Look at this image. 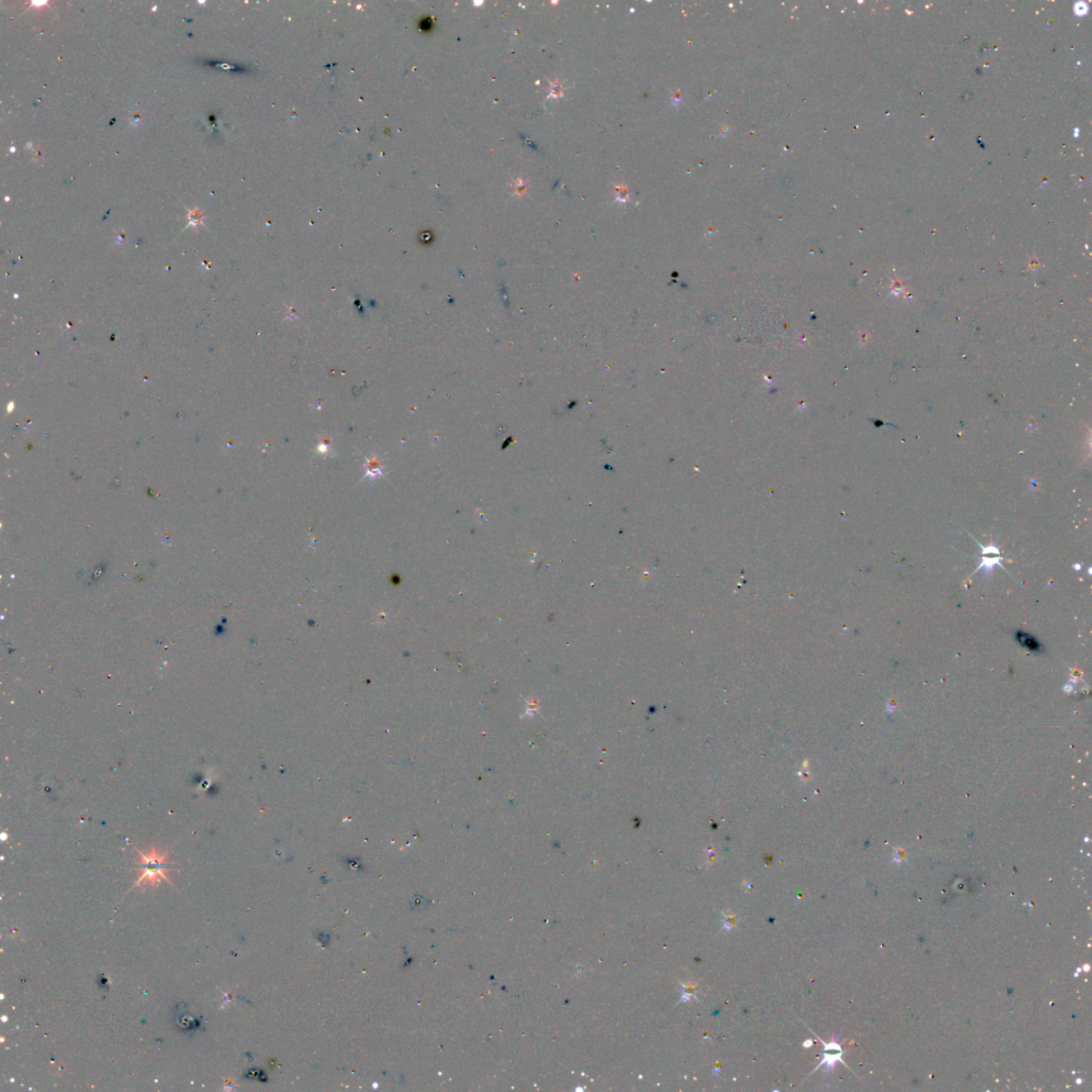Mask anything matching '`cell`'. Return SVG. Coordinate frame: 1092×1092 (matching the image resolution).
<instances>
[{"instance_id":"1","label":"cell","mask_w":1092,"mask_h":1092,"mask_svg":"<svg viewBox=\"0 0 1092 1092\" xmlns=\"http://www.w3.org/2000/svg\"><path fill=\"white\" fill-rule=\"evenodd\" d=\"M136 852L140 855V860L137 862V865L140 867L141 875H140L134 888L142 884L156 886L160 885L161 879L172 885L171 880L168 879L167 877V872H170V863L167 861V853L160 855L155 847H153L149 853L140 852L138 848H136Z\"/></svg>"}]
</instances>
